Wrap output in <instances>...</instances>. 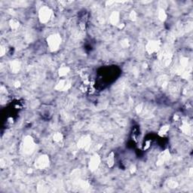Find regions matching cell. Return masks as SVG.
I'll return each mask as SVG.
<instances>
[{"instance_id": "1", "label": "cell", "mask_w": 193, "mask_h": 193, "mask_svg": "<svg viewBox=\"0 0 193 193\" xmlns=\"http://www.w3.org/2000/svg\"><path fill=\"white\" fill-rule=\"evenodd\" d=\"M61 37L58 35H54L50 36L48 39V44L49 47L52 50H56L58 48L60 44H61Z\"/></svg>"}, {"instance_id": "2", "label": "cell", "mask_w": 193, "mask_h": 193, "mask_svg": "<svg viewBox=\"0 0 193 193\" xmlns=\"http://www.w3.org/2000/svg\"><path fill=\"white\" fill-rule=\"evenodd\" d=\"M50 15H51V12L50 11H49V9H46V8L43 9L42 11H41V13H40L41 21L44 22V23H45V22H47L48 20H49V18H50Z\"/></svg>"}, {"instance_id": "3", "label": "cell", "mask_w": 193, "mask_h": 193, "mask_svg": "<svg viewBox=\"0 0 193 193\" xmlns=\"http://www.w3.org/2000/svg\"><path fill=\"white\" fill-rule=\"evenodd\" d=\"M48 159L46 156H41L40 158L38 159L35 166L38 167L39 168H43L48 165Z\"/></svg>"}, {"instance_id": "4", "label": "cell", "mask_w": 193, "mask_h": 193, "mask_svg": "<svg viewBox=\"0 0 193 193\" xmlns=\"http://www.w3.org/2000/svg\"><path fill=\"white\" fill-rule=\"evenodd\" d=\"M99 162H100L99 157L97 156V155L94 156L92 158H91V161H90V168H91L92 171L95 170L96 168H98V165H99Z\"/></svg>"}, {"instance_id": "5", "label": "cell", "mask_w": 193, "mask_h": 193, "mask_svg": "<svg viewBox=\"0 0 193 193\" xmlns=\"http://www.w3.org/2000/svg\"><path fill=\"white\" fill-rule=\"evenodd\" d=\"M108 165L109 167H112L114 165V154H113V153H111L108 158Z\"/></svg>"}, {"instance_id": "6", "label": "cell", "mask_w": 193, "mask_h": 193, "mask_svg": "<svg viewBox=\"0 0 193 193\" xmlns=\"http://www.w3.org/2000/svg\"><path fill=\"white\" fill-rule=\"evenodd\" d=\"M68 71H69V68H62V69H60V75H61V76H64V75L67 73Z\"/></svg>"}]
</instances>
